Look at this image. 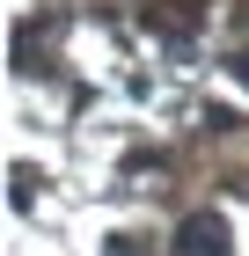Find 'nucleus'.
Wrapping results in <instances>:
<instances>
[{
	"mask_svg": "<svg viewBox=\"0 0 249 256\" xmlns=\"http://www.w3.org/2000/svg\"><path fill=\"white\" fill-rule=\"evenodd\" d=\"M176 256H227V220L220 212H191L176 227Z\"/></svg>",
	"mask_w": 249,
	"mask_h": 256,
	"instance_id": "nucleus-1",
	"label": "nucleus"
},
{
	"mask_svg": "<svg viewBox=\"0 0 249 256\" xmlns=\"http://www.w3.org/2000/svg\"><path fill=\"white\" fill-rule=\"evenodd\" d=\"M205 132H242V118H234L227 102H205Z\"/></svg>",
	"mask_w": 249,
	"mask_h": 256,
	"instance_id": "nucleus-2",
	"label": "nucleus"
},
{
	"mask_svg": "<svg viewBox=\"0 0 249 256\" xmlns=\"http://www.w3.org/2000/svg\"><path fill=\"white\" fill-rule=\"evenodd\" d=\"M110 256H139V249H132V234H117V242H110Z\"/></svg>",
	"mask_w": 249,
	"mask_h": 256,
	"instance_id": "nucleus-3",
	"label": "nucleus"
},
{
	"mask_svg": "<svg viewBox=\"0 0 249 256\" xmlns=\"http://www.w3.org/2000/svg\"><path fill=\"white\" fill-rule=\"evenodd\" d=\"M234 80H249V52H242V59H234Z\"/></svg>",
	"mask_w": 249,
	"mask_h": 256,
	"instance_id": "nucleus-4",
	"label": "nucleus"
},
{
	"mask_svg": "<svg viewBox=\"0 0 249 256\" xmlns=\"http://www.w3.org/2000/svg\"><path fill=\"white\" fill-rule=\"evenodd\" d=\"M242 30H249V0H242Z\"/></svg>",
	"mask_w": 249,
	"mask_h": 256,
	"instance_id": "nucleus-5",
	"label": "nucleus"
}]
</instances>
